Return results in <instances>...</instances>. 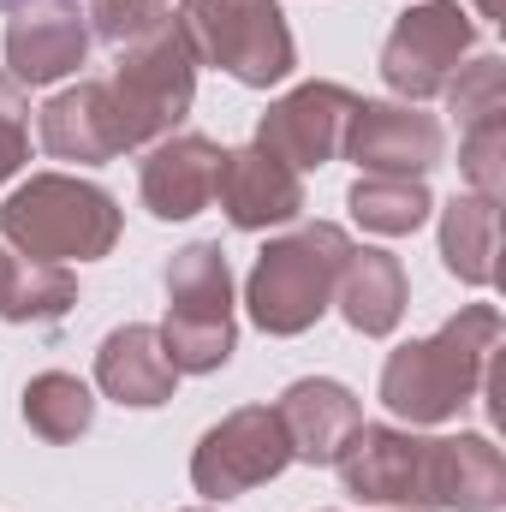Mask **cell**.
<instances>
[{
  "mask_svg": "<svg viewBox=\"0 0 506 512\" xmlns=\"http://www.w3.org/2000/svg\"><path fill=\"white\" fill-rule=\"evenodd\" d=\"M346 495L411 512H501L506 459L489 435H411L393 423H358L340 447Z\"/></svg>",
  "mask_w": 506,
  "mask_h": 512,
  "instance_id": "obj_1",
  "label": "cell"
},
{
  "mask_svg": "<svg viewBox=\"0 0 506 512\" xmlns=\"http://www.w3.org/2000/svg\"><path fill=\"white\" fill-rule=\"evenodd\" d=\"M495 352H501V310L495 304H465L453 322H441L429 340H405L381 364V405L393 417L417 423H447L459 405L495 387Z\"/></svg>",
  "mask_w": 506,
  "mask_h": 512,
  "instance_id": "obj_2",
  "label": "cell"
},
{
  "mask_svg": "<svg viewBox=\"0 0 506 512\" xmlns=\"http://www.w3.org/2000/svg\"><path fill=\"white\" fill-rule=\"evenodd\" d=\"M0 239L30 262H96L120 245V203L66 173H36L0 203Z\"/></svg>",
  "mask_w": 506,
  "mask_h": 512,
  "instance_id": "obj_3",
  "label": "cell"
},
{
  "mask_svg": "<svg viewBox=\"0 0 506 512\" xmlns=\"http://www.w3.org/2000/svg\"><path fill=\"white\" fill-rule=\"evenodd\" d=\"M352 256V239L334 221H310L286 239H274L256 256L251 280H245V310L262 334L292 340L304 328L322 322V310L334 304V280Z\"/></svg>",
  "mask_w": 506,
  "mask_h": 512,
  "instance_id": "obj_4",
  "label": "cell"
},
{
  "mask_svg": "<svg viewBox=\"0 0 506 512\" xmlns=\"http://www.w3.org/2000/svg\"><path fill=\"white\" fill-rule=\"evenodd\" d=\"M179 376H215L233 358V268L227 251L197 239L167 262V322L155 328Z\"/></svg>",
  "mask_w": 506,
  "mask_h": 512,
  "instance_id": "obj_5",
  "label": "cell"
},
{
  "mask_svg": "<svg viewBox=\"0 0 506 512\" xmlns=\"http://www.w3.org/2000/svg\"><path fill=\"white\" fill-rule=\"evenodd\" d=\"M102 84H108V96L120 108V126H126L131 149L161 143V137H173V126L197 102V48L179 30V18H167L143 42L120 48V66Z\"/></svg>",
  "mask_w": 506,
  "mask_h": 512,
  "instance_id": "obj_6",
  "label": "cell"
},
{
  "mask_svg": "<svg viewBox=\"0 0 506 512\" xmlns=\"http://www.w3.org/2000/svg\"><path fill=\"white\" fill-rule=\"evenodd\" d=\"M179 30L197 48V66H221L227 78L268 90L298 66L280 0H185Z\"/></svg>",
  "mask_w": 506,
  "mask_h": 512,
  "instance_id": "obj_7",
  "label": "cell"
},
{
  "mask_svg": "<svg viewBox=\"0 0 506 512\" xmlns=\"http://www.w3.org/2000/svg\"><path fill=\"white\" fill-rule=\"evenodd\" d=\"M471 48H477V24L465 18V6L459 0H423V6L393 18V30L381 42V78L393 96L429 102L447 90V78L459 72V60Z\"/></svg>",
  "mask_w": 506,
  "mask_h": 512,
  "instance_id": "obj_8",
  "label": "cell"
},
{
  "mask_svg": "<svg viewBox=\"0 0 506 512\" xmlns=\"http://www.w3.org/2000/svg\"><path fill=\"white\" fill-rule=\"evenodd\" d=\"M292 465V447H286V429L274 417V405H239L227 411L191 453V483L197 495L209 501H233L245 489L274 483L280 471Z\"/></svg>",
  "mask_w": 506,
  "mask_h": 512,
  "instance_id": "obj_9",
  "label": "cell"
},
{
  "mask_svg": "<svg viewBox=\"0 0 506 512\" xmlns=\"http://www.w3.org/2000/svg\"><path fill=\"white\" fill-rule=\"evenodd\" d=\"M352 108H358V96L346 84H298L256 120V149L286 161L292 173L328 167L346 143Z\"/></svg>",
  "mask_w": 506,
  "mask_h": 512,
  "instance_id": "obj_10",
  "label": "cell"
},
{
  "mask_svg": "<svg viewBox=\"0 0 506 512\" xmlns=\"http://www.w3.org/2000/svg\"><path fill=\"white\" fill-rule=\"evenodd\" d=\"M340 155H352L364 173L381 179H423L447 155V131L417 102H358Z\"/></svg>",
  "mask_w": 506,
  "mask_h": 512,
  "instance_id": "obj_11",
  "label": "cell"
},
{
  "mask_svg": "<svg viewBox=\"0 0 506 512\" xmlns=\"http://www.w3.org/2000/svg\"><path fill=\"white\" fill-rule=\"evenodd\" d=\"M90 54V18L72 0H30L12 6L6 24V66L18 84H60L66 72H78Z\"/></svg>",
  "mask_w": 506,
  "mask_h": 512,
  "instance_id": "obj_12",
  "label": "cell"
},
{
  "mask_svg": "<svg viewBox=\"0 0 506 512\" xmlns=\"http://www.w3.org/2000/svg\"><path fill=\"white\" fill-rule=\"evenodd\" d=\"M221 143L197 137V131H173L161 137L143 167H137V191H143V209L155 221H191L215 203V179H221Z\"/></svg>",
  "mask_w": 506,
  "mask_h": 512,
  "instance_id": "obj_13",
  "label": "cell"
},
{
  "mask_svg": "<svg viewBox=\"0 0 506 512\" xmlns=\"http://www.w3.org/2000/svg\"><path fill=\"white\" fill-rule=\"evenodd\" d=\"M215 197H221V215L239 227V233H268V227H286L304 215V179L262 155V149H227L221 155V179H215Z\"/></svg>",
  "mask_w": 506,
  "mask_h": 512,
  "instance_id": "obj_14",
  "label": "cell"
},
{
  "mask_svg": "<svg viewBox=\"0 0 506 512\" xmlns=\"http://www.w3.org/2000/svg\"><path fill=\"white\" fill-rule=\"evenodd\" d=\"M274 417H280V429H286L292 459H304V465H334L340 447L352 441V429L364 423L352 387L328 382V376H304V382H292L286 393H280Z\"/></svg>",
  "mask_w": 506,
  "mask_h": 512,
  "instance_id": "obj_15",
  "label": "cell"
},
{
  "mask_svg": "<svg viewBox=\"0 0 506 512\" xmlns=\"http://www.w3.org/2000/svg\"><path fill=\"white\" fill-rule=\"evenodd\" d=\"M42 149L54 161H114L126 155V126H120V108L108 96V84H78V90H60L48 108H42Z\"/></svg>",
  "mask_w": 506,
  "mask_h": 512,
  "instance_id": "obj_16",
  "label": "cell"
},
{
  "mask_svg": "<svg viewBox=\"0 0 506 512\" xmlns=\"http://www.w3.org/2000/svg\"><path fill=\"white\" fill-rule=\"evenodd\" d=\"M96 387H102L108 399H120V405L149 411V405H167V399H173L179 370L167 364L155 328L126 322V328H114V334L102 340V352H96Z\"/></svg>",
  "mask_w": 506,
  "mask_h": 512,
  "instance_id": "obj_17",
  "label": "cell"
},
{
  "mask_svg": "<svg viewBox=\"0 0 506 512\" xmlns=\"http://www.w3.org/2000/svg\"><path fill=\"white\" fill-rule=\"evenodd\" d=\"M405 268H399V256L387 251H358L346 256V268H340V280H334V304H340V316L358 328V334H393L399 328V316H405Z\"/></svg>",
  "mask_w": 506,
  "mask_h": 512,
  "instance_id": "obj_18",
  "label": "cell"
},
{
  "mask_svg": "<svg viewBox=\"0 0 506 512\" xmlns=\"http://www.w3.org/2000/svg\"><path fill=\"white\" fill-rule=\"evenodd\" d=\"M78 304V280L60 262H30L0 245V322H60Z\"/></svg>",
  "mask_w": 506,
  "mask_h": 512,
  "instance_id": "obj_19",
  "label": "cell"
},
{
  "mask_svg": "<svg viewBox=\"0 0 506 512\" xmlns=\"http://www.w3.org/2000/svg\"><path fill=\"white\" fill-rule=\"evenodd\" d=\"M495 239H501V203L453 197L441 209V262L465 286H489L495 280Z\"/></svg>",
  "mask_w": 506,
  "mask_h": 512,
  "instance_id": "obj_20",
  "label": "cell"
},
{
  "mask_svg": "<svg viewBox=\"0 0 506 512\" xmlns=\"http://www.w3.org/2000/svg\"><path fill=\"white\" fill-rule=\"evenodd\" d=\"M346 209H352V221H358L364 233L399 239V233H417V227L429 221L435 197H429L423 179H381V173H364V179L352 185Z\"/></svg>",
  "mask_w": 506,
  "mask_h": 512,
  "instance_id": "obj_21",
  "label": "cell"
},
{
  "mask_svg": "<svg viewBox=\"0 0 506 512\" xmlns=\"http://www.w3.org/2000/svg\"><path fill=\"white\" fill-rule=\"evenodd\" d=\"M24 423L42 441H78L96 423V399H90V387L78 382V376L42 370V376H30V387H24Z\"/></svg>",
  "mask_w": 506,
  "mask_h": 512,
  "instance_id": "obj_22",
  "label": "cell"
},
{
  "mask_svg": "<svg viewBox=\"0 0 506 512\" xmlns=\"http://www.w3.org/2000/svg\"><path fill=\"white\" fill-rule=\"evenodd\" d=\"M447 108L459 114V131L477 126V120H495L506 114V60L501 54H477V60H465L453 78H447Z\"/></svg>",
  "mask_w": 506,
  "mask_h": 512,
  "instance_id": "obj_23",
  "label": "cell"
},
{
  "mask_svg": "<svg viewBox=\"0 0 506 512\" xmlns=\"http://www.w3.org/2000/svg\"><path fill=\"white\" fill-rule=\"evenodd\" d=\"M506 114L495 120H477V126L459 131V173L471 179V197H489L501 203V185H506Z\"/></svg>",
  "mask_w": 506,
  "mask_h": 512,
  "instance_id": "obj_24",
  "label": "cell"
},
{
  "mask_svg": "<svg viewBox=\"0 0 506 512\" xmlns=\"http://www.w3.org/2000/svg\"><path fill=\"white\" fill-rule=\"evenodd\" d=\"M84 18H90V36H102L114 48H131V42H143L149 30L167 24V0H96Z\"/></svg>",
  "mask_w": 506,
  "mask_h": 512,
  "instance_id": "obj_25",
  "label": "cell"
},
{
  "mask_svg": "<svg viewBox=\"0 0 506 512\" xmlns=\"http://www.w3.org/2000/svg\"><path fill=\"white\" fill-rule=\"evenodd\" d=\"M30 102H24V84L12 78V72H0V185L24 167V155H30Z\"/></svg>",
  "mask_w": 506,
  "mask_h": 512,
  "instance_id": "obj_26",
  "label": "cell"
},
{
  "mask_svg": "<svg viewBox=\"0 0 506 512\" xmlns=\"http://www.w3.org/2000/svg\"><path fill=\"white\" fill-rule=\"evenodd\" d=\"M477 12H483V18H501V0H477Z\"/></svg>",
  "mask_w": 506,
  "mask_h": 512,
  "instance_id": "obj_27",
  "label": "cell"
},
{
  "mask_svg": "<svg viewBox=\"0 0 506 512\" xmlns=\"http://www.w3.org/2000/svg\"><path fill=\"white\" fill-rule=\"evenodd\" d=\"M0 6H30V0H0Z\"/></svg>",
  "mask_w": 506,
  "mask_h": 512,
  "instance_id": "obj_28",
  "label": "cell"
},
{
  "mask_svg": "<svg viewBox=\"0 0 506 512\" xmlns=\"http://www.w3.org/2000/svg\"><path fill=\"white\" fill-rule=\"evenodd\" d=\"M185 512H209V507H185Z\"/></svg>",
  "mask_w": 506,
  "mask_h": 512,
  "instance_id": "obj_29",
  "label": "cell"
}]
</instances>
